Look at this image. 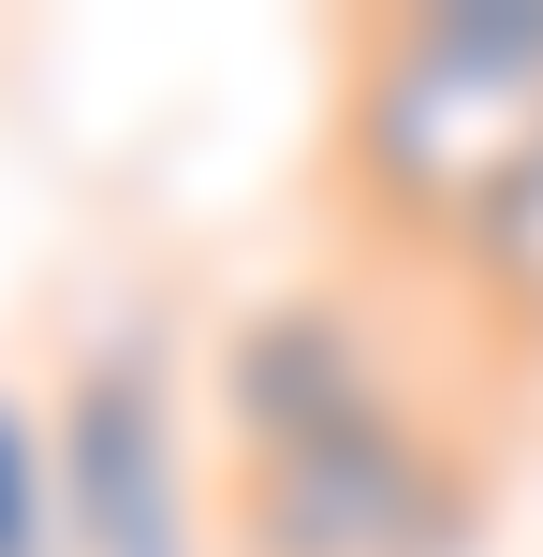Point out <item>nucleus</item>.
Segmentation results:
<instances>
[{
  "instance_id": "1",
  "label": "nucleus",
  "mask_w": 543,
  "mask_h": 557,
  "mask_svg": "<svg viewBox=\"0 0 543 557\" xmlns=\"http://www.w3.org/2000/svg\"><path fill=\"white\" fill-rule=\"evenodd\" d=\"M235 441H250V557H441L456 543V470L397 425V396L338 308H264L235 337Z\"/></svg>"
},
{
  "instance_id": "2",
  "label": "nucleus",
  "mask_w": 543,
  "mask_h": 557,
  "mask_svg": "<svg viewBox=\"0 0 543 557\" xmlns=\"http://www.w3.org/2000/svg\"><path fill=\"white\" fill-rule=\"evenodd\" d=\"M543 147V0H427L382 29L353 88V162L397 221H485V191Z\"/></svg>"
},
{
  "instance_id": "3",
  "label": "nucleus",
  "mask_w": 543,
  "mask_h": 557,
  "mask_svg": "<svg viewBox=\"0 0 543 557\" xmlns=\"http://www.w3.org/2000/svg\"><path fill=\"white\" fill-rule=\"evenodd\" d=\"M45 425H59V529H74V557H192L176 411H162L147 352H88Z\"/></svg>"
},
{
  "instance_id": "4",
  "label": "nucleus",
  "mask_w": 543,
  "mask_h": 557,
  "mask_svg": "<svg viewBox=\"0 0 543 557\" xmlns=\"http://www.w3.org/2000/svg\"><path fill=\"white\" fill-rule=\"evenodd\" d=\"M0 557H74L59 529V425L0 382Z\"/></svg>"
},
{
  "instance_id": "5",
  "label": "nucleus",
  "mask_w": 543,
  "mask_h": 557,
  "mask_svg": "<svg viewBox=\"0 0 543 557\" xmlns=\"http://www.w3.org/2000/svg\"><path fill=\"white\" fill-rule=\"evenodd\" d=\"M470 264H485L515 308H543V147H529V162L485 191V221H470Z\"/></svg>"
}]
</instances>
